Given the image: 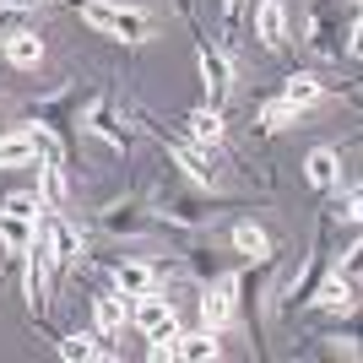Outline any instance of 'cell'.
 Wrapping results in <instances>:
<instances>
[{"label":"cell","instance_id":"6da1fadb","mask_svg":"<svg viewBox=\"0 0 363 363\" xmlns=\"http://www.w3.org/2000/svg\"><path fill=\"white\" fill-rule=\"evenodd\" d=\"M92 92H98V87L71 82V87H60V92H49V98H33V104H28V125H38V130H49V136L60 141L65 163H71L76 147H82V114H87Z\"/></svg>","mask_w":363,"mask_h":363},{"label":"cell","instance_id":"7a4b0ae2","mask_svg":"<svg viewBox=\"0 0 363 363\" xmlns=\"http://www.w3.org/2000/svg\"><path fill=\"white\" fill-rule=\"evenodd\" d=\"M277 272H282V255L266 250V255H255L239 277H228V282H233V309H244V325H250V336H255V347L266 342V303H272ZM260 352H266V347H260Z\"/></svg>","mask_w":363,"mask_h":363},{"label":"cell","instance_id":"3957f363","mask_svg":"<svg viewBox=\"0 0 363 363\" xmlns=\"http://www.w3.org/2000/svg\"><path fill=\"white\" fill-rule=\"evenodd\" d=\"M217 212H228V201L217 196L212 184H196V179L168 184L163 196H157V217L168 228H212Z\"/></svg>","mask_w":363,"mask_h":363},{"label":"cell","instance_id":"277c9868","mask_svg":"<svg viewBox=\"0 0 363 363\" xmlns=\"http://www.w3.org/2000/svg\"><path fill=\"white\" fill-rule=\"evenodd\" d=\"M141 125H147V136H157V147L168 152V163L184 168V179L212 184V190H217V179H223V168H217V152H206L201 141H190V136H174V130H168V125H157L152 114H141Z\"/></svg>","mask_w":363,"mask_h":363},{"label":"cell","instance_id":"5b68a950","mask_svg":"<svg viewBox=\"0 0 363 363\" xmlns=\"http://www.w3.org/2000/svg\"><path fill=\"white\" fill-rule=\"evenodd\" d=\"M76 16H82L92 33L120 38V44H141V38L152 33L147 11H130V6H114V0H76Z\"/></svg>","mask_w":363,"mask_h":363},{"label":"cell","instance_id":"8992f818","mask_svg":"<svg viewBox=\"0 0 363 363\" xmlns=\"http://www.w3.org/2000/svg\"><path fill=\"white\" fill-rule=\"evenodd\" d=\"M98 228L114 233V239H147V233L163 228V217L152 212L141 196H120V201H108V206H98Z\"/></svg>","mask_w":363,"mask_h":363},{"label":"cell","instance_id":"52a82bcc","mask_svg":"<svg viewBox=\"0 0 363 363\" xmlns=\"http://www.w3.org/2000/svg\"><path fill=\"white\" fill-rule=\"evenodd\" d=\"M303 38H309V49L320 60H342V49H347V38H342V0H315L309 16H303Z\"/></svg>","mask_w":363,"mask_h":363},{"label":"cell","instance_id":"ba28073f","mask_svg":"<svg viewBox=\"0 0 363 363\" xmlns=\"http://www.w3.org/2000/svg\"><path fill=\"white\" fill-rule=\"evenodd\" d=\"M82 130H92V136H104L114 152H130V125H120V108H114V87H98L92 92L87 114H82Z\"/></svg>","mask_w":363,"mask_h":363},{"label":"cell","instance_id":"9c48e42d","mask_svg":"<svg viewBox=\"0 0 363 363\" xmlns=\"http://www.w3.org/2000/svg\"><path fill=\"white\" fill-rule=\"evenodd\" d=\"M179 6H184V16H190V0H179ZM190 28H196V16H190ZM196 55H201V82H206V98H212V104H223L228 87H233V60H228V55H223V49H217L201 28H196Z\"/></svg>","mask_w":363,"mask_h":363},{"label":"cell","instance_id":"30bf717a","mask_svg":"<svg viewBox=\"0 0 363 363\" xmlns=\"http://www.w3.org/2000/svg\"><path fill=\"white\" fill-rule=\"evenodd\" d=\"M98 266L114 277L120 298H136V293L157 288V272H152V260H141V255H98Z\"/></svg>","mask_w":363,"mask_h":363},{"label":"cell","instance_id":"8fae6325","mask_svg":"<svg viewBox=\"0 0 363 363\" xmlns=\"http://www.w3.org/2000/svg\"><path fill=\"white\" fill-rule=\"evenodd\" d=\"M92 325H98V347H104V358H120V342H125V303L120 293H98L92 298Z\"/></svg>","mask_w":363,"mask_h":363},{"label":"cell","instance_id":"7c38bea8","mask_svg":"<svg viewBox=\"0 0 363 363\" xmlns=\"http://www.w3.org/2000/svg\"><path fill=\"white\" fill-rule=\"evenodd\" d=\"M130 320H136V331H141V336H174V331H179V315H174V303H168L157 288L136 293V309H130Z\"/></svg>","mask_w":363,"mask_h":363},{"label":"cell","instance_id":"4fadbf2b","mask_svg":"<svg viewBox=\"0 0 363 363\" xmlns=\"http://www.w3.org/2000/svg\"><path fill=\"white\" fill-rule=\"evenodd\" d=\"M309 303L315 309H325V315H342V309H358V282L342 272H325L315 282V293H309Z\"/></svg>","mask_w":363,"mask_h":363},{"label":"cell","instance_id":"5bb4252c","mask_svg":"<svg viewBox=\"0 0 363 363\" xmlns=\"http://www.w3.org/2000/svg\"><path fill=\"white\" fill-rule=\"evenodd\" d=\"M196 309H201V325L206 331H223L228 320H233V282H201V298H196Z\"/></svg>","mask_w":363,"mask_h":363},{"label":"cell","instance_id":"9a60e30c","mask_svg":"<svg viewBox=\"0 0 363 363\" xmlns=\"http://www.w3.org/2000/svg\"><path fill=\"white\" fill-rule=\"evenodd\" d=\"M255 38L272 49V55L288 49V6H282V0H255Z\"/></svg>","mask_w":363,"mask_h":363},{"label":"cell","instance_id":"2e32d148","mask_svg":"<svg viewBox=\"0 0 363 363\" xmlns=\"http://www.w3.org/2000/svg\"><path fill=\"white\" fill-rule=\"evenodd\" d=\"M38 223L49 228V244H55V255H60V260H82V255H87V239L65 223V212H49V206H44V212H38Z\"/></svg>","mask_w":363,"mask_h":363},{"label":"cell","instance_id":"e0dca14e","mask_svg":"<svg viewBox=\"0 0 363 363\" xmlns=\"http://www.w3.org/2000/svg\"><path fill=\"white\" fill-rule=\"evenodd\" d=\"M6 60L16 65V71H38V60H44V38L33 28H11L6 33V49H0Z\"/></svg>","mask_w":363,"mask_h":363},{"label":"cell","instance_id":"ac0fdd59","mask_svg":"<svg viewBox=\"0 0 363 363\" xmlns=\"http://www.w3.org/2000/svg\"><path fill=\"white\" fill-rule=\"evenodd\" d=\"M184 130H190V141H201L206 152H217V147H223V108H217V104L190 108V114H184Z\"/></svg>","mask_w":363,"mask_h":363},{"label":"cell","instance_id":"d6986e66","mask_svg":"<svg viewBox=\"0 0 363 363\" xmlns=\"http://www.w3.org/2000/svg\"><path fill=\"white\" fill-rule=\"evenodd\" d=\"M303 174H309L315 190H336V179H342V157H336V147H315V152H309V163H303Z\"/></svg>","mask_w":363,"mask_h":363},{"label":"cell","instance_id":"ffe728a7","mask_svg":"<svg viewBox=\"0 0 363 363\" xmlns=\"http://www.w3.org/2000/svg\"><path fill=\"white\" fill-rule=\"evenodd\" d=\"M277 98H282L288 108H298V114H303V108H315V104H320V76H315V71H298V76H288Z\"/></svg>","mask_w":363,"mask_h":363},{"label":"cell","instance_id":"44dd1931","mask_svg":"<svg viewBox=\"0 0 363 363\" xmlns=\"http://www.w3.org/2000/svg\"><path fill=\"white\" fill-rule=\"evenodd\" d=\"M16 163H38V141H33L28 125H16L11 136H0V168H16Z\"/></svg>","mask_w":363,"mask_h":363},{"label":"cell","instance_id":"7402d4cb","mask_svg":"<svg viewBox=\"0 0 363 363\" xmlns=\"http://www.w3.org/2000/svg\"><path fill=\"white\" fill-rule=\"evenodd\" d=\"M184 272L196 277V282H223V277H233L217 250H190V255H184Z\"/></svg>","mask_w":363,"mask_h":363},{"label":"cell","instance_id":"603a6c76","mask_svg":"<svg viewBox=\"0 0 363 363\" xmlns=\"http://www.w3.org/2000/svg\"><path fill=\"white\" fill-rule=\"evenodd\" d=\"M65 163H38V201L49 212H65Z\"/></svg>","mask_w":363,"mask_h":363},{"label":"cell","instance_id":"cb8c5ba5","mask_svg":"<svg viewBox=\"0 0 363 363\" xmlns=\"http://www.w3.org/2000/svg\"><path fill=\"white\" fill-rule=\"evenodd\" d=\"M179 358H190V363H212V358H223V342H217V331L179 336Z\"/></svg>","mask_w":363,"mask_h":363},{"label":"cell","instance_id":"d4e9b609","mask_svg":"<svg viewBox=\"0 0 363 363\" xmlns=\"http://www.w3.org/2000/svg\"><path fill=\"white\" fill-rule=\"evenodd\" d=\"M33 239V223L28 217H11V212H0V250H11V255H22Z\"/></svg>","mask_w":363,"mask_h":363},{"label":"cell","instance_id":"484cf974","mask_svg":"<svg viewBox=\"0 0 363 363\" xmlns=\"http://www.w3.org/2000/svg\"><path fill=\"white\" fill-rule=\"evenodd\" d=\"M233 250L255 260V255L272 250V239H266V228H260V223H233Z\"/></svg>","mask_w":363,"mask_h":363},{"label":"cell","instance_id":"4316f807","mask_svg":"<svg viewBox=\"0 0 363 363\" xmlns=\"http://www.w3.org/2000/svg\"><path fill=\"white\" fill-rule=\"evenodd\" d=\"M293 125H298V108H288L282 98L260 104V130H266V136H277V130H293Z\"/></svg>","mask_w":363,"mask_h":363},{"label":"cell","instance_id":"83f0119b","mask_svg":"<svg viewBox=\"0 0 363 363\" xmlns=\"http://www.w3.org/2000/svg\"><path fill=\"white\" fill-rule=\"evenodd\" d=\"M60 358L92 363V358H104V347H98V336H60Z\"/></svg>","mask_w":363,"mask_h":363},{"label":"cell","instance_id":"f1b7e54d","mask_svg":"<svg viewBox=\"0 0 363 363\" xmlns=\"http://www.w3.org/2000/svg\"><path fill=\"white\" fill-rule=\"evenodd\" d=\"M6 212H11V217H28V223H38L44 201H38V190H16V196H6Z\"/></svg>","mask_w":363,"mask_h":363},{"label":"cell","instance_id":"f546056e","mask_svg":"<svg viewBox=\"0 0 363 363\" xmlns=\"http://www.w3.org/2000/svg\"><path fill=\"white\" fill-rule=\"evenodd\" d=\"M147 358H157V363H163V358H179V331H174V336H152Z\"/></svg>","mask_w":363,"mask_h":363},{"label":"cell","instance_id":"4dcf8cb0","mask_svg":"<svg viewBox=\"0 0 363 363\" xmlns=\"http://www.w3.org/2000/svg\"><path fill=\"white\" fill-rule=\"evenodd\" d=\"M250 0H223V33H239V16Z\"/></svg>","mask_w":363,"mask_h":363},{"label":"cell","instance_id":"1f68e13d","mask_svg":"<svg viewBox=\"0 0 363 363\" xmlns=\"http://www.w3.org/2000/svg\"><path fill=\"white\" fill-rule=\"evenodd\" d=\"M28 6H38V0H0V11H28Z\"/></svg>","mask_w":363,"mask_h":363},{"label":"cell","instance_id":"d6a6232c","mask_svg":"<svg viewBox=\"0 0 363 363\" xmlns=\"http://www.w3.org/2000/svg\"><path fill=\"white\" fill-rule=\"evenodd\" d=\"M6 33H11V22H6V11H0V49H6Z\"/></svg>","mask_w":363,"mask_h":363}]
</instances>
